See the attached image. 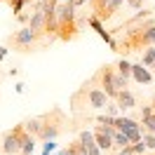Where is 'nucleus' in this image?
Listing matches in <instances>:
<instances>
[{
	"mask_svg": "<svg viewBox=\"0 0 155 155\" xmlns=\"http://www.w3.org/2000/svg\"><path fill=\"white\" fill-rule=\"evenodd\" d=\"M108 99L110 97L99 87L97 82H94V78H92L89 82H85L71 97V106H73V110H87V108L89 110H101V108L108 106Z\"/></svg>",
	"mask_w": 155,
	"mask_h": 155,
	"instance_id": "obj_1",
	"label": "nucleus"
},
{
	"mask_svg": "<svg viewBox=\"0 0 155 155\" xmlns=\"http://www.w3.org/2000/svg\"><path fill=\"white\" fill-rule=\"evenodd\" d=\"M155 45V21L148 19L141 26H134L125 33V40L120 42V52H143L146 47Z\"/></svg>",
	"mask_w": 155,
	"mask_h": 155,
	"instance_id": "obj_2",
	"label": "nucleus"
},
{
	"mask_svg": "<svg viewBox=\"0 0 155 155\" xmlns=\"http://www.w3.org/2000/svg\"><path fill=\"white\" fill-rule=\"evenodd\" d=\"M94 82H97V85L104 89L110 99H115L117 92H120V89H127V85H129V80H127L125 75H120V73H117V66H115V64H104V66L97 71Z\"/></svg>",
	"mask_w": 155,
	"mask_h": 155,
	"instance_id": "obj_3",
	"label": "nucleus"
},
{
	"mask_svg": "<svg viewBox=\"0 0 155 155\" xmlns=\"http://www.w3.org/2000/svg\"><path fill=\"white\" fill-rule=\"evenodd\" d=\"M78 28L75 24V2L73 0H66V2H59V31L57 38L64 40V42H71V40L78 38Z\"/></svg>",
	"mask_w": 155,
	"mask_h": 155,
	"instance_id": "obj_4",
	"label": "nucleus"
},
{
	"mask_svg": "<svg viewBox=\"0 0 155 155\" xmlns=\"http://www.w3.org/2000/svg\"><path fill=\"white\" fill-rule=\"evenodd\" d=\"M40 120H42V129H40L38 139H42V141L57 139V136L64 132V125H66V115H64L59 108H52L49 113L40 115Z\"/></svg>",
	"mask_w": 155,
	"mask_h": 155,
	"instance_id": "obj_5",
	"label": "nucleus"
},
{
	"mask_svg": "<svg viewBox=\"0 0 155 155\" xmlns=\"http://www.w3.org/2000/svg\"><path fill=\"white\" fill-rule=\"evenodd\" d=\"M42 12H45V35L52 40L59 31V0H40Z\"/></svg>",
	"mask_w": 155,
	"mask_h": 155,
	"instance_id": "obj_6",
	"label": "nucleus"
},
{
	"mask_svg": "<svg viewBox=\"0 0 155 155\" xmlns=\"http://www.w3.org/2000/svg\"><path fill=\"white\" fill-rule=\"evenodd\" d=\"M38 40L40 38L31 31V26H24V28H19L17 33H12V35H10V45L14 49H19V52H28V49L35 47Z\"/></svg>",
	"mask_w": 155,
	"mask_h": 155,
	"instance_id": "obj_7",
	"label": "nucleus"
},
{
	"mask_svg": "<svg viewBox=\"0 0 155 155\" xmlns=\"http://www.w3.org/2000/svg\"><path fill=\"white\" fill-rule=\"evenodd\" d=\"M92 2V12L97 14L101 21H108L117 10H120V5L127 2V0H89Z\"/></svg>",
	"mask_w": 155,
	"mask_h": 155,
	"instance_id": "obj_8",
	"label": "nucleus"
},
{
	"mask_svg": "<svg viewBox=\"0 0 155 155\" xmlns=\"http://www.w3.org/2000/svg\"><path fill=\"white\" fill-rule=\"evenodd\" d=\"M113 134H115V127L101 125V122L94 127V139H97V143H99V148H101V150H110V148H115Z\"/></svg>",
	"mask_w": 155,
	"mask_h": 155,
	"instance_id": "obj_9",
	"label": "nucleus"
},
{
	"mask_svg": "<svg viewBox=\"0 0 155 155\" xmlns=\"http://www.w3.org/2000/svg\"><path fill=\"white\" fill-rule=\"evenodd\" d=\"M87 26H92V28L97 31V33H99V38L104 40V42H108V47L113 49V52H120V42H117V40H115V38H113V35H110V33L106 31V26L101 24V19H99L97 14L87 17Z\"/></svg>",
	"mask_w": 155,
	"mask_h": 155,
	"instance_id": "obj_10",
	"label": "nucleus"
},
{
	"mask_svg": "<svg viewBox=\"0 0 155 155\" xmlns=\"http://www.w3.org/2000/svg\"><path fill=\"white\" fill-rule=\"evenodd\" d=\"M2 153H7V155L21 153V139H19V129L17 127L5 134V139H2Z\"/></svg>",
	"mask_w": 155,
	"mask_h": 155,
	"instance_id": "obj_11",
	"label": "nucleus"
},
{
	"mask_svg": "<svg viewBox=\"0 0 155 155\" xmlns=\"http://www.w3.org/2000/svg\"><path fill=\"white\" fill-rule=\"evenodd\" d=\"M28 26H31V31H33L38 38L45 35V12H42V2H40V0H38V5H35V12L31 14Z\"/></svg>",
	"mask_w": 155,
	"mask_h": 155,
	"instance_id": "obj_12",
	"label": "nucleus"
},
{
	"mask_svg": "<svg viewBox=\"0 0 155 155\" xmlns=\"http://www.w3.org/2000/svg\"><path fill=\"white\" fill-rule=\"evenodd\" d=\"M132 78H134L139 85H150L153 82V73L143 64H132Z\"/></svg>",
	"mask_w": 155,
	"mask_h": 155,
	"instance_id": "obj_13",
	"label": "nucleus"
},
{
	"mask_svg": "<svg viewBox=\"0 0 155 155\" xmlns=\"http://www.w3.org/2000/svg\"><path fill=\"white\" fill-rule=\"evenodd\" d=\"M115 104L120 106V110H129V108L136 106V97L134 92H129V89H120L115 97Z\"/></svg>",
	"mask_w": 155,
	"mask_h": 155,
	"instance_id": "obj_14",
	"label": "nucleus"
},
{
	"mask_svg": "<svg viewBox=\"0 0 155 155\" xmlns=\"http://www.w3.org/2000/svg\"><path fill=\"white\" fill-rule=\"evenodd\" d=\"M136 127H141V125L132 117H125V115L115 117V129H120V132H129V129H136Z\"/></svg>",
	"mask_w": 155,
	"mask_h": 155,
	"instance_id": "obj_15",
	"label": "nucleus"
},
{
	"mask_svg": "<svg viewBox=\"0 0 155 155\" xmlns=\"http://www.w3.org/2000/svg\"><path fill=\"white\" fill-rule=\"evenodd\" d=\"M141 64L148 68H155V45H150L141 52Z\"/></svg>",
	"mask_w": 155,
	"mask_h": 155,
	"instance_id": "obj_16",
	"label": "nucleus"
},
{
	"mask_svg": "<svg viewBox=\"0 0 155 155\" xmlns=\"http://www.w3.org/2000/svg\"><path fill=\"white\" fill-rule=\"evenodd\" d=\"M24 127H26V129H28L33 136H38L40 129H42V120H40V115H38V117H28V120L24 122Z\"/></svg>",
	"mask_w": 155,
	"mask_h": 155,
	"instance_id": "obj_17",
	"label": "nucleus"
},
{
	"mask_svg": "<svg viewBox=\"0 0 155 155\" xmlns=\"http://www.w3.org/2000/svg\"><path fill=\"white\" fill-rule=\"evenodd\" d=\"M115 66H117V73H120V75H125L127 80H132V64H129L127 59H120Z\"/></svg>",
	"mask_w": 155,
	"mask_h": 155,
	"instance_id": "obj_18",
	"label": "nucleus"
},
{
	"mask_svg": "<svg viewBox=\"0 0 155 155\" xmlns=\"http://www.w3.org/2000/svg\"><path fill=\"white\" fill-rule=\"evenodd\" d=\"M68 148H71V153H73V155H89L87 146L82 143L80 139H78V141H73V143H68Z\"/></svg>",
	"mask_w": 155,
	"mask_h": 155,
	"instance_id": "obj_19",
	"label": "nucleus"
},
{
	"mask_svg": "<svg viewBox=\"0 0 155 155\" xmlns=\"http://www.w3.org/2000/svg\"><path fill=\"white\" fill-rule=\"evenodd\" d=\"M113 141H115L117 148H125V146H129V139H127L125 132H120V129H115V134H113Z\"/></svg>",
	"mask_w": 155,
	"mask_h": 155,
	"instance_id": "obj_20",
	"label": "nucleus"
},
{
	"mask_svg": "<svg viewBox=\"0 0 155 155\" xmlns=\"http://www.w3.org/2000/svg\"><path fill=\"white\" fill-rule=\"evenodd\" d=\"M10 2V7H12V12H14V17H19L21 12H24V5L28 2V0H7Z\"/></svg>",
	"mask_w": 155,
	"mask_h": 155,
	"instance_id": "obj_21",
	"label": "nucleus"
},
{
	"mask_svg": "<svg viewBox=\"0 0 155 155\" xmlns=\"http://www.w3.org/2000/svg\"><path fill=\"white\" fill-rule=\"evenodd\" d=\"M143 143L148 150H155V134L153 132H143Z\"/></svg>",
	"mask_w": 155,
	"mask_h": 155,
	"instance_id": "obj_22",
	"label": "nucleus"
},
{
	"mask_svg": "<svg viewBox=\"0 0 155 155\" xmlns=\"http://www.w3.org/2000/svg\"><path fill=\"white\" fill-rule=\"evenodd\" d=\"M97 122H101V125H108V127H115V117L106 113V115H99V117H97Z\"/></svg>",
	"mask_w": 155,
	"mask_h": 155,
	"instance_id": "obj_23",
	"label": "nucleus"
},
{
	"mask_svg": "<svg viewBox=\"0 0 155 155\" xmlns=\"http://www.w3.org/2000/svg\"><path fill=\"white\" fill-rule=\"evenodd\" d=\"M54 148H57L54 139H49V141H45V143H42V150H45V153H54Z\"/></svg>",
	"mask_w": 155,
	"mask_h": 155,
	"instance_id": "obj_24",
	"label": "nucleus"
},
{
	"mask_svg": "<svg viewBox=\"0 0 155 155\" xmlns=\"http://www.w3.org/2000/svg\"><path fill=\"white\" fill-rule=\"evenodd\" d=\"M127 5H129V7H132V10H143V0H127Z\"/></svg>",
	"mask_w": 155,
	"mask_h": 155,
	"instance_id": "obj_25",
	"label": "nucleus"
},
{
	"mask_svg": "<svg viewBox=\"0 0 155 155\" xmlns=\"http://www.w3.org/2000/svg\"><path fill=\"white\" fill-rule=\"evenodd\" d=\"M117 110H120L117 104H108V106H106V113H108V115H113V117H117Z\"/></svg>",
	"mask_w": 155,
	"mask_h": 155,
	"instance_id": "obj_26",
	"label": "nucleus"
},
{
	"mask_svg": "<svg viewBox=\"0 0 155 155\" xmlns=\"http://www.w3.org/2000/svg\"><path fill=\"white\" fill-rule=\"evenodd\" d=\"M87 150H89V155H101V153H104V150L99 148V143H92V146L87 148Z\"/></svg>",
	"mask_w": 155,
	"mask_h": 155,
	"instance_id": "obj_27",
	"label": "nucleus"
},
{
	"mask_svg": "<svg viewBox=\"0 0 155 155\" xmlns=\"http://www.w3.org/2000/svg\"><path fill=\"white\" fill-rule=\"evenodd\" d=\"M14 89H17V94H24V92H26V85H24V82H17Z\"/></svg>",
	"mask_w": 155,
	"mask_h": 155,
	"instance_id": "obj_28",
	"label": "nucleus"
},
{
	"mask_svg": "<svg viewBox=\"0 0 155 155\" xmlns=\"http://www.w3.org/2000/svg\"><path fill=\"white\" fill-rule=\"evenodd\" d=\"M7 52H10V49H7V47H0V61H2V59L7 57Z\"/></svg>",
	"mask_w": 155,
	"mask_h": 155,
	"instance_id": "obj_29",
	"label": "nucleus"
},
{
	"mask_svg": "<svg viewBox=\"0 0 155 155\" xmlns=\"http://www.w3.org/2000/svg\"><path fill=\"white\" fill-rule=\"evenodd\" d=\"M54 155H73V153H71V148H64V150H59V153H54Z\"/></svg>",
	"mask_w": 155,
	"mask_h": 155,
	"instance_id": "obj_30",
	"label": "nucleus"
},
{
	"mask_svg": "<svg viewBox=\"0 0 155 155\" xmlns=\"http://www.w3.org/2000/svg\"><path fill=\"white\" fill-rule=\"evenodd\" d=\"M73 2H75V7H80V5H87L89 0H73Z\"/></svg>",
	"mask_w": 155,
	"mask_h": 155,
	"instance_id": "obj_31",
	"label": "nucleus"
},
{
	"mask_svg": "<svg viewBox=\"0 0 155 155\" xmlns=\"http://www.w3.org/2000/svg\"><path fill=\"white\" fill-rule=\"evenodd\" d=\"M153 108H155V97H153Z\"/></svg>",
	"mask_w": 155,
	"mask_h": 155,
	"instance_id": "obj_32",
	"label": "nucleus"
},
{
	"mask_svg": "<svg viewBox=\"0 0 155 155\" xmlns=\"http://www.w3.org/2000/svg\"><path fill=\"white\" fill-rule=\"evenodd\" d=\"M110 155H117V153H110Z\"/></svg>",
	"mask_w": 155,
	"mask_h": 155,
	"instance_id": "obj_33",
	"label": "nucleus"
},
{
	"mask_svg": "<svg viewBox=\"0 0 155 155\" xmlns=\"http://www.w3.org/2000/svg\"><path fill=\"white\" fill-rule=\"evenodd\" d=\"M5 155H7V153H5Z\"/></svg>",
	"mask_w": 155,
	"mask_h": 155,
	"instance_id": "obj_34",
	"label": "nucleus"
}]
</instances>
